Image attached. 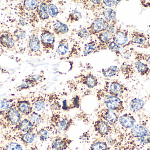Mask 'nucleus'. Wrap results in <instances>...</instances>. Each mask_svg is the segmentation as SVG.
Instances as JSON below:
<instances>
[{"label": "nucleus", "instance_id": "obj_6", "mask_svg": "<svg viewBox=\"0 0 150 150\" xmlns=\"http://www.w3.org/2000/svg\"><path fill=\"white\" fill-rule=\"evenodd\" d=\"M15 41L13 34L7 31L3 32L0 34V44L8 49L15 48Z\"/></svg>", "mask_w": 150, "mask_h": 150}, {"label": "nucleus", "instance_id": "obj_28", "mask_svg": "<svg viewBox=\"0 0 150 150\" xmlns=\"http://www.w3.org/2000/svg\"><path fill=\"white\" fill-rule=\"evenodd\" d=\"M29 120L35 127L38 126L41 123L42 121V118L41 115L35 112H32L31 114L29 115Z\"/></svg>", "mask_w": 150, "mask_h": 150}, {"label": "nucleus", "instance_id": "obj_36", "mask_svg": "<svg viewBox=\"0 0 150 150\" xmlns=\"http://www.w3.org/2000/svg\"><path fill=\"white\" fill-rule=\"evenodd\" d=\"M111 34L107 31L103 32L100 34L99 39L101 42L107 43L110 41L111 39Z\"/></svg>", "mask_w": 150, "mask_h": 150}, {"label": "nucleus", "instance_id": "obj_42", "mask_svg": "<svg viewBox=\"0 0 150 150\" xmlns=\"http://www.w3.org/2000/svg\"><path fill=\"white\" fill-rule=\"evenodd\" d=\"M118 1H103L104 4L108 7H112L116 5L117 3L116 2Z\"/></svg>", "mask_w": 150, "mask_h": 150}, {"label": "nucleus", "instance_id": "obj_18", "mask_svg": "<svg viewBox=\"0 0 150 150\" xmlns=\"http://www.w3.org/2000/svg\"><path fill=\"white\" fill-rule=\"evenodd\" d=\"M132 41L133 43L139 45H145L147 43L148 39L147 37L143 33H140L134 32V34H132Z\"/></svg>", "mask_w": 150, "mask_h": 150}, {"label": "nucleus", "instance_id": "obj_29", "mask_svg": "<svg viewBox=\"0 0 150 150\" xmlns=\"http://www.w3.org/2000/svg\"><path fill=\"white\" fill-rule=\"evenodd\" d=\"M45 104L44 100L43 99L38 98L33 104V109L36 112H40L45 108Z\"/></svg>", "mask_w": 150, "mask_h": 150}, {"label": "nucleus", "instance_id": "obj_17", "mask_svg": "<svg viewBox=\"0 0 150 150\" xmlns=\"http://www.w3.org/2000/svg\"><path fill=\"white\" fill-rule=\"evenodd\" d=\"M108 144L106 142L101 139H97L93 142L89 150H108Z\"/></svg>", "mask_w": 150, "mask_h": 150}, {"label": "nucleus", "instance_id": "obj_21", "mask_svg": "<svg viewBox=\"0 0 150 150\" xmlns=\"http://www.w3.org/2000/svg\"><path fill=\"white\" fill-rule=\"evenodd\" d=\"M41 41L43 45H52L54 42V36L49 32H45L41 34Z\"/></svg>", "mask_w": 150, "mask_h": 150}, {"label": "nucleus", "instance_id": "obj_19", "mask_svg": "<svg viewBox=\"0 0 150 150\" xmlns=\"http://www.w3.org/2000/svg\"><path fill=\"white\" fill-rule=\"evenodd\" d=\"M114 41L117 45H122L128 41L127 35L122 31H118L115 35Z\"/></svg>", "mask_w": 150, "mask_h": 150}, {"label": "nucleus", "instance_id": "obj_9", "mask_svg": "<svg viewBox=\"0 0 150 150\" xmlns=\"http://www.w3.org/2000/svg\"><path fill=\"white\" fill-rule=\"evenodd\" d=\"M108 90L110 95L118 97L124 93L126 90V88L120 82L114 81L110 83Z\"/></svg>", "mask_w": 150, "mask_h": 150}, {"label": "nucleus", "instance_id": "obj_31", "mask_svg": "<svg viewBox=\"0 0 150 150\" xmlns=\"http://www.w3.org/2000/svg\"><path fill=\"white\" fill-rule=\"evenodd\" d=\"M103 16L106 21L113 20L116 16L115 11L111 9H106L103 11Z\"/></svg>", "mask_w": 150, "mask_h": 150}, {"label": "nucleus", "instance_id": "obj_44", "mask_svg": "<svg viewBox=\"0 0 150 150\" xmlns=\"http://www.w3.org/2000/svg\"><path fill=\"white\" fill-rule=\"evenodd\" d=\"M146 61H147L148 63H149V64H150V55H147Z\"/></svg>", "mask_w": 150, "mask_h": 150}, {"label": "nucleus", "instance_id": "obj_10", "mask_svg": "<svg viewBox=\"0 0 150 150\" xmlns=\"http://www.w3.org/2000/svg\"><path fill=\"white\" fill-rule=\"evenodd\" d=\"M7 120L12 125L18 124L21 120L20 113L16 107H12L10 109L7 111L6 113Z\"/></svg>", "mask_w": 150, "mask_h": 150}, {"label": "nucleus", "instance_id": "obj_2", "mask_svg": "<svg viewBox=\"0 0 150 150\" xmlns=\"http://www.w3.org/2000/svg\"><path fill=\"white\" fill-rule=\"evenodd\" d=\"M104 101L107 108L109 110L118 113H121L124 111L123 102L118 97L108 95L106 96Z\"/></svg>", "mask_w": 150, "mask_h": 150}, {"label": "nucleus", "instance_id": "obj_41", "mask_svg": "<svg viewBox=\"0 0 150 150\" xmlns=\"http://www.w3.org/2000/svg\"><path fill=\"white\" fill-rule=\"evenodd\" d=\"M109 47L110 49L113 51H118L120 48V46L115 42H111L109 45Z\"/></svg>", "mask_w": 150, "mask_h": 150}, {"label": "nucleus", "instance_id": "obj_14", "mask_svg": "<svg viewBox=\"0 0 150 150\" xmlns=\"http://www.w3.org/2000/svg\"><path fill=\"white\" fill-rule=\"evenodd\" d=\"M18 129L24 133L33 132L36 127L29 119H25L18 124Z\"/></svg>", "mask_w": 150, "mask_h": 150}, {"label": "nucleus", "instance_id": "obj_26", "mask_svg": "<svg viewBox=\"0 0 150 150\" xmlns=\"http://www.w3.org/2000/svg\"><path fill=\"white\" fill-rule=\"evenodd\" d=\"M53 28L54 31L57 34H64L67 33L69 31L67 26L60 22L55 23L54 25Z\"/></svg>", "mask_w": 150, "mask_h": 150}, {"label": "nucleus", "instance_id": "obj_43", "mask_svg": "<svg viewBox=\"0 0 150 150\" xmlns=\"http://www.w3.org/2000/svg\"><path fill=\"white\" fill-rule=\"evenodd\" d=\"M79 99L77 98H76L74 100V104L75 105V107H78L79 106Z\"/></svg>", "mask_w": 150, "mask_h": 150}, {"label": "nucleus", "instance_id": "obj_33", "mask_svg": "<svg viewBox=\"0 0 150 150\" xmlns=\"http://www.w3.org/2000/svg\"><path fill=\"white\" fill-rule=\"evenodd\" d=\"M68 45L66 43L60 44L57 48V52L60 55H65L68 52Z\"/></svg>", "mask_w": 150, "mask_h": 150}, {"label": "nucleus", "instance_id": "obj_15", "mask_svg": "<svg viewBox=\"0 0 150 150\" xmlns=\"http://www.w3.org/2000/svg\"><path fill=\"white\" fill-rule=\"evenodd\" d=\"M108 26L106 20L103 18H98L93 22L92 28L93 31L97 33L105 30Z\"/></svg>", "mask_w": 150, "mask_h": 150}, {"label": "nucleus", "instance_id": "obj_13", "mask_svg": "<svg viewBox=\"0 0 150 150\" xmlns=\"http://www.w3.org/2000/svg\"><path fill=\"white\" fill-rule=\"evenodd\" d=\"M28 48L32 53H37L40 50V42L38 36L33 34L31 36L28 42Z\"/></svg>", "mask_w": 150, "mask_h": 150}, {"label": "nucleus", "instance_id": "obj_25", "mask_svg": "<svg viewBox=\"0 0 150 150\" xmlns=\"http://www.w3.org/2000/svg\"><path fill=\"white\" fill-rule=\"evenodd\" d=\"M119 72V69L116 66H112L102 70V73L106 77H112L116 75Z\"/></svg>", "mask_w": 150, "mask_h": 150}, {"label": "nucleus", "instance_id": "obj_39", "mask_svg": "<svg viewBox=\"0 0 150 150\" xmlns=\"http://www.w3.org/2000/svg\"><path fill=\"white\" fill-rule=\"evenodd\" d=\"M78 34L80 38L84 39L87 38L89 36V32L84 28H82V29L79 30L78 32Z\"/></svg>", "mask_w": 150, "mask_h": 150}, {"label": "nucleus", "instance_id": "obj_1", "mask_svg": "<svg viewBox=\"0 0 150 150\" xmlns=\"http://www.w3.org/2000/svg\"><path fill=\"white\" fill-rule=\"evenodd\" d=\"M150 143V131L141 137L131 141H126L125 144L120 147L123 150H139Z\"/></svg>", "mask_w": 150, "mask_h": 150}, {"label": "nucleus", "instance_id": "obj_32", "mask_svg": "<svg viewBox=\"0 0 150 150\" xmlns=\"http://www.w3.org/2000/svg\"><path fill=\"white\" fill-rule=\"evenodd\" d=\"M38 1H25L23 6L27 10H33L38 7Z\"/></svg>", "mask_w": 150, "mask_h": 150}, {"label": "nucleus", "instance_id": "obj_12", "mask_svg": "<svg viewBox=\"0 0 150 150\" xmlns=\"http://www.w3.org/2000/svg\"><path fill=\"white\" fill-rule=\"evenodd\" d=\"M18 111L22 114L29 115L33 112L32 106L30 103L27 100H22L18 101L17 104Z\"/></svg>", "mask_w": 150, "mask_h": 150}, {"label": "nucleus", "instance_id": "obj_8", "mask_svg": "<svg viewBox=\"0 0 150 150\" xmlns=\"http://www.w3.org/2000/svg\"><path fill=\"white\" fill-rule=\"evenodd\" d=\"M118 121L122 127L131 129L135 124L136 119L131 114H125L119 117Z\"/></svg>", "mask_w": 150, "mask_h": 150}, {"label": "nucleus", "instance_id": "obj_45", "mask_svg": "<svg viewBox=\"0 0 150 150\" xmlns=\"http://www.w3.org/2000/svg\"><path fill=\"white\" fill-rule=\"evenodd\" d=\"M147 150H150V146L148 149H147Z\"/></svg>", "mask_w": 150, "mask_h": 150}, {"label": "nucleus", "instance_id": "obj_38", "mask_svg": "<svg viewBox=\"0 0 150 150\" xmlns=\"http://www.w3.org/2000/svg\"><path fill=\"white\" fill-rule=\"evenodd\" d=\"M5 150H23L22 146L16 142H11L8 144Z\"/></svg>", "mask_w": 150, "mask_h": 150}, {"label": "nucleus", "instance_id": "obj_16", "mask_svg": "<svg viewBox=\"0 0 150 150\" xmlns=\"http://www.w3.org/2000/svg\"><path fill=\"white\" fill-rule=\"evenodd\" d=\"M144 105V102L142 100L136 98L132 99L129 104L130 110L133 112H137L141 111Z\"/></svg>", "mask_w": 150, "mask_h": 150}, {"label": "nucleus", "instance_id": "obj_5", "mask_svg": "<svg viewBox=\"0 0 150 150\" xmlns=\"http://www.w3.org/2000/svg\"><path fill=\"white\" fill-rule=\"evenodd\" d=\"M94 127L95 131L102 137L109 135L112 132L111 125L101 119H99L95 122Z\"/></svg>", "mask_w": 150, "mask_h": 150}, {"label": "nucleus", "instance_id": "obj_7", "mask_svg": "<svg viewBox=\"0 0 150 150\" xmlns=\"http://www.w3.org/2000/svg\"><path fill=\"white\" fill-rule=\"evenodd\" d=\"M72 141L67 138L57 137L54 138L51 144L52 150H65L68 148Z\"/></svg>", "mask_w": 150, "mask_h": 150}, {"label": "nucleus", "instance_id": "obj_24", "mask_svg": "<svg viewBox=\"0 0 150 150\" xmlns=\"http://www.w3.org/2000/svg\"><path fill=\"white\" fill-rule=\"evenodd\" d=\"M38 12L40 18L42 19H47L48 18L47 6L45 3H41L38 6Z\"/></svg>", "mask_w": 150, "mask_h": 150}, {"label": "nucleus", "instance_id": "obj_30", "mask_svg": "<svg viewBox=\"0 0 150 150\" xmlns=\"http://www.w3.org/2000/svg\"><path fill=\"white\" fill-rule=\"evenodd\" d=\"M13 36L15 41H20L25 38V32L20 27H17L13 33Z\"/></svg>", "mask_w": 150, "mask_h": 150}, {"label": "nucleus", "instance_id": "obj_37", "mask_svg": "<svg viewBox=\"0 0 150 150\" xmlns=\"http://www.w3.org/2000/svg\"><path fill=\"white\" fill-rule=\"evenodd\" d=\"M12 104L10 100L7 99H4L1 102L0 107L2 110L4 111H8L12 107Z\"/></svg>", "mask_w": 150, "mask_h": 150}, {"label": "nucleus", "instance_id": "obj_22", "mask_svg": "<svg viewBox=\"0 0 150 150\" xmlns=\"http://www.w3.org/2000/svg\"><path fill=\"white\" fill-rule=\"evenodd\" d=\"M135 66L138 73L141 75H148L149 74L150 70L147 64L138 61L135 63Z\"/></svg>", "mask_w": 150, "mask_h": 150}, {"label": "nucleus", "instance_id": "obj_4", "mask_svg": "<svg viewBox=\"0 0 150 150\" xmlns=\"http://www.w3.org/2000/svg\"><path fill=\"white\" fill-rule=\"evenodd\" d=\"M99 119L107 122L111 126L115 125L118 121L119 117L117 114L108 108H103L98 113Z\"/></svg>", "mask_w": 150, "mask_h": 150}, {"label": "nucleus", "instance_id": "obj_3", "mask_svg": "<svg viewBox=\"0 0 150 150\" xmlns=\"http://www.w3.org/2000/svg\"><path fill=\"white\" fill-rule=\"evenodd\" d=\"M145 124H138L134 125L130 129V132L126 136V141H131L139 138L149 131Z\"/></svg>", "mask_w": 150, "mask_h": 150}, {"label": "nucleus", "instance_id": "obj_34", "mask_svg": "<svg viewBox=\"0 0 150 150\" xmlns=\"http://www.w3.org/2000/svg\"><path fill=\"white\" fill-rule=\"evenodd\" d=\"M96 44L94 42H91V43H89L87 44L85 47L84 48L83 52L86 55L90 54L93 52L96 49Z\"/></svg>", "mask_w": 150, "mask_h": 150}, {"label": "nucleus", "instance_id": "obj_11", "mask_svg": "<svg viewBox=\"0 0 150 150\" xmlns=\"http://www.w3.org/2000/svg\"><path fill=\"white\" fill-rule=\"evenodd\" d=\"M72 120L67 117H58L54 119V123L55 126L60 131H67L71 125Z\"/></svg>", "mask_w": 150, "mask_h": 150}, {"label": "nucleus", "instance_id": "obj_40", "mask_svg": "<svg viewBox=\"0 0 150 150\" xmlns=\"http://www.w3.org/2000/svg\"><path fill=\"white\" fill-rule=\"evenodd\" d=\"M81 14L80 12L76 10H73L71 13L72 19L75 20H78L81 18Z\"/></svg>", "mask_w": 150, "mask_h": 150}, {"label": "nucleus", "instance_id": "obj_27", "mask_svg": "<svg viewBox=\"0 0 150 150\" xmlns=\"http://www.w3.org/2000/svg\"><path fill=\"white\" fill-rule=\"evenodd\" d=\"M84 83L89 88H93L97 86L98 80L95 76L92 75H89L85 77Z\"/></svg>", "mask_w": 150, "mask_h": 150}, {"label": "nucleus", "instance_id": "obj_35", "mask_svg": "<svg viewBox=\"0 0 150 150\" xmlns=\"http://www.w3.org/2000/svg\"><path fill=\"white\" fill-rule=\"evenodd\" d=\"M48 9V14L52 17H55L58 15V9L57 7L55 5L53 4H49L47 6Z\"/></svg>", "mask_w": 150, "mask_h": 150}, {"label": "nucleus", "instance_id": "obj_23", "mask_svg": "<svg viewBox=\"0 0 150 150\" xmlns=\"http://www.w3.org/2000/svg\"><path fill=\"white\" fill-rule=\"evenodd\" d=\"M36 134L33 132H26L20 134V139L25 144L32 143L35 139Z\"/></svg>", "mask_w": 150, "mask_h": 150}, {"label": "nucleus", "instance_id": "obj_20", "mask_svg": "<svg viewBox=\"0 0 150 150\" xmlns=\"http://www.w3.org/2000/svg\"><path fill=\"white\" fill-rule=\"evenodd\" d=\"M51 129L48 127L43 128L37 132V135L41 141L45 142L51 137Z\"/></svg>", "mask_w": 150, "mask_h": 150}]
</instances>
